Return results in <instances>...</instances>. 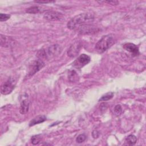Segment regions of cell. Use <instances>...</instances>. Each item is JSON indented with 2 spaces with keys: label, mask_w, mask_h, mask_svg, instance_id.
<instances>
[{
  "label": "cell",
  "mask_w": 146,
  "mask_h": 146,
  "mask_svg": "<svg viewBox=\"0 0 146 146\" xmlns=\"http://www.w3.org/2000/svg\"><path fill=\"white\" fill-rule=\"evenodd\" d=\"M30 103L27 99H23L22 100L20 106L19 112L21 114L24 115L28 112L29 110Z\"/></svg>",
  "instance_id": "obj_12"
},
{
  "label": "cell",
  "mask_w": 146,
  "mask_h": 146,
  "mask_svg": "<svg viewBox=\"0 0 146 146\" xmlns=\"http://www.w3.org/2000/svg\"><path fill=\"white\" fill-rule=\"evenodd\" d=\"M10 18V15L9 14H3L1 13L0 14V21L1 22H3L8 20Z\"/></svg>",
  "instance_id": "obj_21"
},
{
  "label": "cell",
  "mask_w": 146,
  "mask_h": 146,
  "mask_svg": "<svg viewBox=\"0 0 146 146\" xmlns=\"http://www.w3.org/2000/svg\"><path fill=\"white\" fill-rule=\"evenodd\" d=\"M26 11L30 14H36L40 11V9L38 6H31L27 8Z\"/></svg>",
  "instance_id": "obj_17"
},
{
  "label": "cell",
  "mask_w": 146,
  "mask_h": 146,
  "mask_svg": "<svg viewBox=\"0 0 146 146\" xmlns=\"http://www.w3.org/2000/svg\"><path fill=\"white\" fill-rule=\"evenodd\" d=\"M61 51H62V47L59 44H55L52 45L47 48L46 52L45 51L46 58L47 56L49 58H51V57L57 56L60 54Z\"/></svg>",
  "instance_id": "obj_7"
},
{
  "label": "cell",
  "mask_w": 146,
  "mask_h": 146,
  "mask_svg": "<svg viewBox=\"0 0 146 146\" xmlns=\"http://www.w3.org/2000/svg\"><path fill=\"white\" fill-rule=\"evenodd\" d=\"M98 31L97 28L92 25H84L79 27V32L82 34H89L95 33Z\"/></svg>",
  "instance_id": "obj_10"
},
{
  "label": "cell",
  "mask_w": 146,
  "mask_h": 146,
  "mask_svg": "<svg viewBox=\"0 0 146 146\" xmlns=\"http://www.w3.org/2000/svg\"><path fill=\"white\" fill-rule=\"evenodd\" d=\"M113 111H114V113L116 116L120 115L122 112V108H121V106L119 104L115 106L114 107V109H113Z\"/></svg>",
  "instance_id": "obj_20"
},
{
  "label": "cell",
  "mask_w": 146,
  "mask_h": 146,
  "mask_svg": "<svg viewBox=\"0 0 146 146\" xmlns=\"http://www.w3.org/2000/svg\"><path fill=\"white\" fill-rule=\"evenodd\" d=\"M106 2V3H110L111 5H116L117 4H119V2L117 1H101V2Z\"/></svg>",
  "instance_id": "obj_22"
},
{
  "label": "cell",
  "mask_w": 146,
  "mask_h": 146,
  "mask_svg": "<svg viewBox=\"0 0 146 146\" xmlns=\"http://www.w3.org/2000/svg\"><path fill=\"white\" fill-rule=\"evenodd\" d=\"M81 43L79 42H74L69 48L68 51H67V54L70 57H75V56H76L80 48H81Z\"/></svg>",
  "instance_id": "obj_9"
},
{
  "label": "cell",
  "mask_w": 146,
  "mask_h": 146,
  "mask_svg": "<svg viewBox=\"0 0 146 146\" xmlns=\"http://www.w3.org/2000/svg\"><path fill=\"white\" fill-rule=\"evenodd\" d=\"M44 63L41 60L38 59L33 61L29 66L28 75L29 76H33L37 72L40 70L44 66Z\"/></svg>",
  "instance_id": "obj_3"
},
{
  "label": "cell",
  "mask_w": 146,
  "mask_h": 146,
  "mask_svg": "<svg viewBox=\"0 0 146 146\" xmlns=\"http://www.w3.org/2000/svg\"><path fill=\"white\" fill-rule=\"evenodd\" d=\"M86 135L84 133H82V134L79 135L77 136L76 139V141L78 143H82L86 140Z\"/></svg>",
  "instance_id": "obj_19"
},
{
  "label": "cell",
  "mask_w": 146,
  "mask_h": 146,
  "mask_svg": "<svg viewBox=\"0 0 146 146\" xmlns=\"http://www.w3.org/2000/svg\"><path fill=\"white\" fill-rule=\"evenodd\" d=\"M15 85V80L10 78L7 81H6L1 87V92L3 95H8L10 94L14 90Z\"/></svg>",
  "instance_id": "obj_4"
},
{
  "label": "cell",
  "mask_w": 146,
  "mask_h": 146,
  "mask_svg": "<svg viewBox=\"0 0 146 146\" xmlns=\"http://www.w3.org/2000/svg\"><path fill=\"white\" fill-rule=\"evenodd\" d=\"M43 17L44 19L50 21H60L63 18V14L58 11L49 10L44 13Z\"/></svg>",
  "instance_id": "obj_6"
},
{
  "label": "cell",
  "mask_w": 146,
  "mask_h": 146,
  "mask_svg": "<svg viewBox=\"0 0 146 146\" xmlns=\"http://www.w3.org/2000/svg\"><path fill=\"white\" fill-rule=\"evenodd\" d=\"M136 141H137V138L133 135H130L128 136L126 138V141L128 143L129 145H134L136 143Z\"/></svg>",
  "instance_id": "obj_15"
},
{
  "label": "cell",
  "mask_w": 146,
  "mask_h": 146,
  "mask_svg": "<svg viewBox=\"0 0 146 146\" xmlns=\"http://www.w3.org/2000/svg\"><path fill=\"white\" fill-rule=\"evenodd\" d=\"M94 19V16L90 13H82L72 18L67 23V27L70 30H75L79 27L87 25L92 22Z\"/></svg>",
  "instance_id": "obj_1"
},
{
  "label": "cell",
  "mask_w": 146,
  "mask_h": 146,
  "mask_svg": "<svg viewBox=\"0 0 146 146\" xmlns=\"http://www.w3.org/2000/svg\"><path fill=\"white\" fill-rule=\"evenodd\" d=\"M91 60L90 57L84 54L80 55L72 63L73 66L76 68H81L85 65L87 64Z\"/></svg>",
  "instance_id": "obj_5"
},
{
  "label": "cell",
  "mask_w": 146,
  "mask_h": 146,
  "mask_svg": "<svg viewBox=\"0 0 146 146\" xmlns=\"http://www.w3.org/2000/svg\"><path fill=\"white\" fill-rule=\"evenodd\" d=\"M113 96V92H109L104 95H103L99 100V102H105L110 100Z\"/></svg>",
  "instance_id": "obj_14"
},
{
  "label": "cell",
  "mask_w": 146,
  "mask_h": 146,
  "mask_svg": "<svg viewBox=\"0 0 146 146\" xmlns=\"http://www.w3.org/2000/svg\"><path fill=\"white\" fill-rule=\"evenodd\" d=\"M116 42V38L113 34H109L102 36L96 43L95 50L98 53H103L110 48Z\"/></svg>",
  "instance_id": "obj_2"
},
{
  "label": "cell",
  "mask_w": 146,
  "mask_h": 146,
  "mask_svg": "<svg viewBox=\"0 0 146 146\" xmlns=\"http://www.w3.org/2000/svg\"><path fill=\"white\" fill-rule=\"evenodd\" d=\"M45 120H46V117L44 115H38L30 121L29 126L31 127L38 124L42 123Z\"/></svg>",
  "instance_id": "obj_13"
},
{
  "label": "cell",
  "mask_w": 146,
  "mask_h": 146,
  "mask_svg": "<svg viewBox=\"0 0 146 146\" xmlns=\"http://www.w3.org/2000/svg\"><path fill=\"white\" fill-rule=\"evenodd\" d=\"M0 44L3 47H13L15 44V40L10 36L1 34Z\"/></svg>",
  "instance_id": "obj_8"
},
{
  "label": "cell",
  "mask_w": 146,
  "mask_h": 146,
  "mask_svg": "<svg viewBox=\"0 0 146 146\" xmlns=\"http://www.w3.org/2000/svg\"><path fill=\"white\" fill-rule=\"evenodd\" d=\"M68 78L71 82H76L78 80V76L76 72L74 70H71L69 72Z\"/></svg>",
  "instance_id": "obj_16"
},
{
  "label": "cell",
  "mask_w": 146,
  "mask_h": 146,
  "mask_svg": "<svg viewBox=\"0 0 146 146\" xmlns=\"http://www.w3.org/2000/svg\"><path fill=\"white\" fill-rule=\"evenodd\" d=\"M40 140H41L40 135H38L33 136L31 139V141L33 145H36V144H39Z\"/></svg>",
  "instance_id": "obj_18"
},
{
  "label": "cell",
  "mask_w": 146,
  "mask_h": 146,
  "mask_svg": "<svg viewBox=\"0 0 146 146\" xmlns=\"http://www.w3.org/2000/svg\"><path fill=\"white\" fill-rule=\"evenodd\" d=\"M123 48L127 51L131 52L132 55L136 56L139 54V50L138 47L133 43H127L123 45Z\"/></svg>",
  "instance_id": "obj_11"
},
{
  "label": "cell",
  "mask_w": 146,
  "mask_h": 146,
  "mask_svg": "<svg viewBox=\"0 0 146 146\" xmlns=\"http://www.w3.org/2000/svg\"><path fill=\"white\" fill-rule=\"evenodd\" d=\"M34 2L36 3H50L52 1H35Z\"/></svg>",
  "instance_id": "obj_23"
},
{
  "label": "cell",
  "mask_w": 146,
  "mask_h": 146,
  "mask_svg": "<svg viewBox=\"0 0 146 146\" xmlns=\"http://www.w3.org/2000/svg\"><path fill=\"white\" fill-rule=\"evenodd\" d=\"M99 135V133L97 131H94L92 132V136L94 137V138L98 137Z\"/></svg>",
  "instance_id": "obj_24"
}]
</instances>
